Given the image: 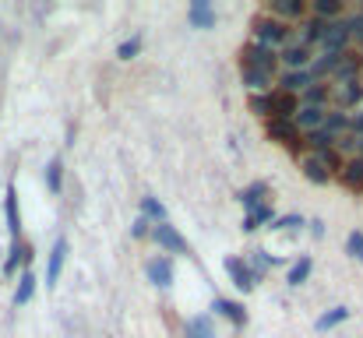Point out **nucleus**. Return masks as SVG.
I'll list each match as a JSON object with an SVG mask.
<instances>
[{
	"label": "nucleus",
	"instance_id": "f257e3e1",
	"mask_svg": "<svg viewBox=\"0 0 363 338\" xmlns=\"http://www.w3.org/2000/svg\"><path fill=\"white\" fill-rule=\"evenodd\" d=\"M254 43L272 46V50H286V46L293 43V25L275 21V18H268V14H257V18H254Z\"/></svg>",
	"mask_w": 363,
	"mask_h": 338
},
{
	"label": "nucleus",
	"instance_id": "f03ea898",
	"mask_svg": "<svg viewBox=\"0 0 363 338\" xmlns=\"http://www.w3.org/2000/svg\"><path fill=\"white\" fill-rule=\"evenodd\" d=\"M240 67H254V71H264V74H279V50L272 46H261V43H247L240 50Z\"/></svg>",
	"mask_w": 363,
	"mask_h": 338
},
{
	"label": "nucleus",
	"instance_id": "7ed1b4c3",
	"mask_svg": "<svg viewBox=\"0 0 363 338\" xmlns=\"http://www.w3.org/2000/svg\"><path fill=\"white\" fill-rule=\"evenodd\" d=\"M264 134H268V141L289 148L293 155H303V134L296 130L293 120H264Z\"/></svg>",
	"mask_w": 363,
	"mask_h": 338
},
{
	"label": "nucleus",
	"instance_id": "20e7f679",
	"mask_svg": "<svg viewBox=\"0 0 363 338\" xmlns=\"http://www.w3.org/2000/svg\"><path fill=\"white\" fill-rule=\"evenodd\" d=\"M148 236L159 243V250H162V254H191L187 240L177 232V225H169V219H166V222H155L152 229H148Z\"/></svg>",
	"mask_w": 363,
	"mask_h": 338
},
{
	"label": "nucleus",
	"instance_id": "39448f33",
	"mask_svg": "<svg viewBox=\"0 0 363 338\" xmlns=\"http://www.w3.org/2000/svg\"><path fill=\"white\" fill-rule=\"evenodd\" d=\"M261 14L293 25V21H303V18H307V4H303V0H268V4L261 7Z\"/></svg>",
	"mask_w": 363,
	"mask_h": 338
},
{
	"label": "nucleus",
	"instance_id": "423d86ee",
	"mask_svg": "<svg viewBox=\"0 0 363 338\" xmlns=\"http://www.w3.org/2000/svg\"><path fill=\"white\" fill-rule=\"evenodd\" d=\"M311 85H314L311 71H282V74H275V92H286V96H303Z\"/></svg>",
	"mask_w": 363,
	"mask_h": 338
},
{
	"label": "nucleus",
	"instance_id": "0eeeda50",
	"mask_svg": "<svg viewBox=\"0 0 363 338\" xmlns=\"http://www.w3.org/2000/svg\"><path fill=\"white\" fill-rule=\"evenodd\" d=\"M363 71V57L357 50H346L342 57H339V64H335V71H332V81L335 85H346V81H357Z\"/></svg>",
	"mask_w": 363,
	"mask_h": 338
},
{
	"label": "nucleus",
	"instance_id": "6e6552de",
	"mask_svg": "<svg viewBox=\"0 0 363 338\" xmlns=\"http://www.w3.org/2000/svg\"><path fill=\"white\" fill-rule=\"evenodd\" d=\"M346 50H350V32H346L342 18L339 21H328L325 25V35H321V53H346Z\"/></svg>",
	"mask_w": 363,
	"mask_h": 338
},
{
	"label": "nucleus",
	"instance_id": "1a4fd4ad",
	"mask_svg": "<svg viewBox=\"0 0 363 338\" xmlns=\"http://www.w3.org/2000/svg\"><path fill=\"white\" fill-rule=\"evenodd\" d=\"M332 103H335V110L346 113L353 110L357 103H363V81H346V85H332Z\"/></svg>",
	"mask_w": 363,
	"mask_h": 338
},
{
	"label": "nucleus",
	"instance_id": "9d476101",
	"mask_svg": "<svg viewBox=\"0 0 363 338\" xmlns=\"http://www.w3.org/2000/svg\"><path fill=\"white\" fill-rule=\"evenodd\" d=\"M67 264V240L57 236V243L50 247V261H46V289H53L60 282V271Z\"/></svg>",
	"mask_w": 363,
	"mask_h": 338
},
{
	"label": "nucleus",
	"instance_id": "9b49d317",
	"mask_svg": "<svg viewBox=\"0 0 363 338\" xmlns=\"http://www.w3.org/2000/svg\"><path fill=\"white\" fill-rule=\"evenodd\" d=\"M145 275H148V282L152 286H159V289H169L173 286V261L166 257V254H159V257H152L148 264H145Z\"/></svg>",
	"mask_w": 363,
	"mask_h": 338
},
{
	"label": "nucleus",
	"instance_id": "f8f14e48",
	"mask_svg": "<svg viewBox=\"0 0 363 338\" xmlns=\"http://www.w3.org/2000/svg\"><path fill=\"white\" fill-rule=\"evenodd\" d=\"M279 64H286V71H307L311 67V50L300 43H289L286 50H279Z\"/></svg>",
	"mask_w": 363,
	"mask_h": 338
},
{
	"label": "nucleus",
	"instance_id": "ddd939ff",
	"mask_svg": "<svg viewBox=\"0 0 363 338\" xmlns=\"http://www.w3.org/2000/svg\"><path fill=\"white\" fill-rule=\"evenodd\" d=\"M226 275H230V282H233V286H237L240 293H250V289L257 286L243 257H226Z\"/></svg>",
	"mask_w": 363,
	"mask_h": 338
},
{
	"label": "nucleus",
	"instance_id": "4468645a",
	"mask_svg": "<svg viewBox=\"0 0 363 338\" xmlns=\"http://www.w3.org/2000/svg\"><path fill=\"white\" fill-rule=\"evenodd\" d=\"M212 310H216L219 317H226L233 328H243V325H247V310H243V303H237V300L216 296V300H212Z\"/></svg>",
	"mask_w": 363,
	"mask_h": 338
},
{
	"label": "nucleus",
	"instance_id": "2eb2a0df",
	"mask_svg": "<svg viewBox=\"0 0 363 338\" xmlns=\"http://www.w3.org/2000/svg\"><path fill=\"white\" fill-rule=\"evenodd\" d=\"M300 110V96H286L272 89V120H293Z\"/></svg>",
	"mask_w": 363,
	"mask_h": 338
},
{
	"label": "nucleus",
	"instance_id": "dca6fc26",
	"mask_svg": "<svg viewBox=\"0 0 363 338\" xmlns=\"http://www.w3.org/2000/svg\"><path fill=\"white\" fill-rule=\"evenodd\" d=\"M187 21H191V28H212L216 25V7L208 0H194L187 7Z\"/></svg>",
	"mask_w": 363,
	"mask_h": 338
},
{
	"label": "nucleus",
	"instance_id": "f3484780",
	"mask_svg": "<svg viewBox=\"0 0 363 338\" xmlns=\"http://www.w3.org/2000/svg\"><path fill=\"white\" fill-rule=\"evenodd\" d=\"M339 180H342V187H346V191H363V159L360 155H350V159H346V166H342Z\"/></svg>",
	"mask_w": 363,
	"mask_h": 338
},
{
	"label": "nucleus",
	"instance_id": "a211bd4d",
	"mask_svg": "<svg viewBox=\"0 0 363 338\" xmlns=\"http://www.w3.org/2000/svg\"><path fill=\"white\" fill-rule=\"evenodd\" d=\"M311 18H318V21H339V18H346V4L342 0H314L311 4Z\"/></svg>",
	"mask_w": 363,
	"mask_h": 338
},
{
	"label": "nucleus",
	"instance_id": "6ab92c4d",
	"mask_svg": "<svg viewBox=\"0 0 363 338\" xmlns=\"http://www.w3.org/2000/svg\"><path fill=\"white\" fill-rule=\"evenodd\" d=\"M328 103H332V85H328V81H318V85H311V89L300 96V106L328 110Z\"/></svg>",
	"mask_w": 363,
	"mask_h": 338
},
{
	"label": "nucleus",
	"instance_id": "aec40b11",
	"mask_svg": "<svg viewBox=\"0 0 363 338\" xmlns=\"http://www.w3.org/2000/svg\"><path fill=\"white\" fill-rule=\"evenodd\" d=\"M240 78H243V85L250 89V96L272 92V85H275V78H272V74H264V71H254V67H240Z\"/></svg>",
	"mask_w": 363,
	"mask_h": 338
},
{
	"label": "nucleus",
	"instance_id": "412c9836",
	"mask_svg": "<svg viewBox=\"0 0 363 338\" xmlns=\"http://www.w3.org/2000/svg\"><path fill=\"white\" fill-rule=\"evenodd\" d=\"M300 169H303V176H307L311 184H318V187L332 184V176H328V169L321 166V159H318V155H300Z\"/></svg>",
	"mask_w": 363,
	"mask_h": 338
},
{
	"label": "nucleus",
	"instance_id": "4be33fe9",
	"mask_svg": "<svg viewBox=\"0 0 363 338\" xmlns=\"http://www.w3.org/2000/svg\"><path fill=\"white\" fill-rule=\"evenodd\" d=\"M243 261H247V268H250V275H254V282H261V278H264V271L279 264V261H275L272 254H264L261 247H254V250H250V254H247Z\"/></svg>",
	"mask_w": 363,
	"mask_h": 338
},
{
	"label": "nucleus",
	"instance_id": "5701e85b",
	"mask_svg": "<svg viewBox=\"0 0 363 338\" xmlns=\"http://www.w3.org/2000/svg\"><path fill=\"white\" fill-rule=\"evenodd\" d=\"M275 219V208H272V201H264V205H257V208H250L247 215H243V232H254V229H261V225H268Z\"/></svg>",
	"mask_w": 363,
	"mask_h": 338
},
{
	"label": "nucleus",
	"instance_id": "b1692460",
	"mask_svg": "<svg viewBox=\"0 0 363 338\" xmlns=\"http://www.w3.org/2000/svg\"><path fill=\"white\" fill-rule=\"evenodd\" d=\"M321 130L332 134L335 141L342 134H350V113H339V110H325V120H321Z\"/></svg>",
	"mask_w": 363,
	"mask_h": 338
},
{
	"label": "nucleus",
	"instance_id": "393cba45",
	"mask_svg": "<svg viewBox=\"0 0 363 338\" xmlns=\"http://www.w3.org/2000/svg\"><path fill=\"white\" fill-rule=\"evenodd\" d=\"M268 194H272V187H268L264 180H254L250 187H243V191H240V205L250 212V208L264 205V201H268Z\"/></svg>",
	"mask_w": 363,
	"mask_h": 338
},
{
	"label": "nucleus",
	"instance_id": "a878e982",
	"mask_svg": "<svg viewBox=\"0 0 363 338\" xmlns=\"http://www.w3.org/2000/svg\"><path fill=\"white\" fill-rule=\"evenodd\" d=\"M4 212H7V229H11V243H14V240H21V215H18V194H14V187H7Z\"/></svg>",
	"mask_w": 363,
	"mask_h": 338
},
{
	"label": "nucleus",
	"instance_id": "bb28decb",
	"mask_svg": "<svg viewBox=\"0 0 363 338\" xmlns=\"http://www.w3.org/2000/svg\"><path fill=\"white\" fill-rule=\"evenodd\" d=\"M339 57H342V53H321L318 60H311V67H307V71H311L314 85H318V81H325V78H332V71H335Z\"/></svg>",
	"mask_w": 363,
	"mask_h": 338
},
{
	"label": "nucleus",
	"instance_id": "cd10ccee",
	"mask_svg": "<svg viewBox=\"0 0 363 338\" xmlns=\"http://www.w3.org/2000/svg\"><path fill=\"white\" fill-rule=\"evenodd\" d=\"M321 120H325V110H314V106H300L296 116H293V123H296V130H300V134L318 130V127H321Z\"/></svg>",
	"mask_w": 363,
	"mask_h": 338
},
{
	"label": "nucleus",
	"instance_id": "c85d7f7f",
	"mask_svg": "<svg viewBox=\"0 0 363 338\" xmlns=\"http://www.w3.org/2000/svg\"><path fill=\"white\" fill-rule=\"evenodd\" d=\"M325 25H328V21H318V18H311V14H307V18L300 21V28H303V32H300V46H307V50H311L314 43H321Z\"/></svg>",
	"mask_w": 363,
	"mask_h": 338
},
{
	"label": "nucleus",
	"instance_id": "c756f323",
	"mask_svg": "<svg viewBox=\"0 0 363 338\" xmlns=\"http://www.w3.org/2000/svg\"><path fill=\"white\" fill-rule=\"evenodd\" d=\"M311 271H314V261L303 254V257H300V261L289 268V275H286V286H289V289H300V286L311 278Z\"/></svg>",
	"mask_w": 363,
	"mask_h": 338
},
{
	"label": "nucleus",
	"instance_id": "7c9ffc66",
	"mask_svg": "<svg viewBox=\"0 0 363 338\" xmlns=\"http://www.w3.org/2000/svg\"><path fill=\"white\" fill-rule=\"evenodd\" d=\"M350 321V307H332L328 314H321L318 321H314V328L318 332H332V328H339V325H346Z\"/></svg>",
	"mask_w": 363,
	"mask_h": 338
},
{
	"label": "nucleus",
	"instance_id": "2f4dec72",
	"mask_svg": "<svg viewBox=\"0 0 363 338\" xmlns=\"http://www.w3.org/2000/svg\"><path fill=\"white\" fill-rule=\"evenodd\" d=\"M32 296H35V275L25 268L21 278H18V289H14V307H25Z\"/></svg>",
	"mask_w": 363,
	"mask_h": 338
},
{
	"label": "nucleus",
	"instance_id": "473e14b6",
	"mask_svg": "<svg viewBox=\"0 0 363 338\" xmlns=\"http://www.w3.org/2000/svg\"><path fill=\"white\" fill-rule=\"evenodd\" d=\"M184 338H216V328H212V321L201 314V317H191V321L184 325Z\"/></svg>",
	"mask_w": 363,
	"mask_h": 338
},
{
	"label": "nucleus",
	"instance_id": "72a5a7b5",
	"mask_svg": "<svg viewBox=\"0 0 363 338\" xmlns=\"http://www.w3.org/2000/svg\"><path fill=\"white\" fill-rule=\"evenodd\" d=\"M141 219H148V222H166V208H162V201L159 198H141Z\"/></svg>",
	"mask_w": 363,
	"mask_h": 338
},
{
	"label": "nucleus",
	"instance_id": "f704fd0d",
	"mask_svg": "<svg viewBox=\"0 0 363 338\" xmlns=\"http://www.w3.org/2000/svg\"><path fill=\"white\" fill-rule=\"evenodd\" d=\"M46 187H50V194H60L64 191V162L60 159H50V166H46Z\"/></svg>",
	"mask_w": 363,
	"mask_h": 338
},
{
	"label": "nucleus",
	"instance_id": "c9c22d12",
	"mask_svg": "<svg viewBox=\"0 0 363 338\" xmlns=\"http://www.w3.org/2000/svg\"><path fill=\"white\" fill-rule=\"evenodd\" d=\"M250 113L261 116V120H272V92H261V96H250Z\"/></svg>",
	"mask_w": 363,
	"mask_h": 338
},
{
	"label": "nucleus",
	"instance_id": "e433bc0d",
	"mask_svg": "<svg viewBox=\"0 0 363 338\" xmlns=\"http://www.w3.org/2000/svg\"><path fill=\"white\" fill-rule=\"evenodd\" d=\"M346 254H350L353 261H363V229H353V232L346 236Z\"/></svg>",
	"mask_w": 363,
	"mask_h": 338
},
{
	"label": "nucleus",
	"instance_id": "4c0bfd02",
	"mask_svg": "<svg viewBox=\"0 0 363 338\" xmlns=\"http://www.w3.org/2000/svg\"><path fill=\"white\" fill-rule=\"evenodd\" d=\"M141 53V35H130V39H123L121 46H117V57L121 60H134Z\"/></svg>",
	"mask_w": 363,
	"mask_h": 338
},
{
	"label": "nucleus",
	"instance_id": "58836bf2",
	"mask_svg": "<svg viewBox=\"0 0 363 338\" xmlns=\"http://www.w3.org/2000/svg\"><path fill=\"white\" fill-rule=\"evenodd\" d=\"M268 229H303V215H282V219H272L268 222Z\"/></svg>",
	"mask_w": 363,
	"mask_h": 338
},
{
	"label": "nucleus",
	"instance_id": "ea45409f",
	"mask_svg": "<svg viewBox=\"0 0 363 338\" xmlns=\"http://www.w3.org/2000/svg\"><path fill=\"white\" fill-rule=\"evenodd\" d=\"M335 152H339L342 159H346V155H353V152H357V137H353V134H342V137L335 141Z\"/></svg>",
	"mask_w": 363,
	"mask_h": 338
},
{
	"label": "nucleus",
	"instance_id": "a19ab883",
	"mask_svg": "<svg viewBox=\"0 0 363 338\" xmlns=\"http://www.w3.org/2000/svg\"><path fill=\"white\" fill-rule=\"evenodd\" d=\"M148 229H152V222L138 215V219H134V225H130V236H134V240H145V236H148Z\"/></svg>",
	"mask_w": 363,
	"mask_h": 338
},
{
	"label": "nucleus",
	"instance_id": "79ce46f5",
	"mask_svg": "<svg viewBox=\"0 0 363 338\" xmlns=\"http://www.w3.org/2000/svg\"><path fill=\"white\" fill-rule=\"evenodd\" d=\"M350 134L353 137H363V110L357 116H350Z\"/></svg>",
	"mask_w": 363,
	"mask_h": 338
},
{
	"label": "nucleus",
	"instance_id": "37998d69",
	"mask_svg": "<svg viewBox=\"0 0 363 338\" xmlns=\"http://www.w3.org/2000/svg\"><path fill=\"white\" fill-rule=\"evenodd\" d=\"M357 155L363 159V137H357Z\"/></svg>",
	"mask_w": 363,
	"mask_h": 338
},
{
	"label": "nucleus",
	"instance_id": "c03bdc74",
	"mask_svg": "<svg viewBox=\"0 0 363 338\" xmlns=\"http://www.w3.org/2000/svg\"><path fill=\"white\" fill-rule=\"evenodd\" d=\"M353 39H357V46H360V50H363V32H357V35H353Z\"/></svg>",
	"mask_w": 363,
	"mask_h": 338
},
{
	"label": "nucleus",
	"instance_id": "a18cd8bd",
	"mask_svg": "<svg viewBox=\"0 0 363 338\" xmlns=\"http://www.w3.org/2000/svg\"><path fill=\"white\" fill-rule=\"evenodd\" d=\"M360 14H363V4H360Z\"/></svg>",
	"mask_w": 363,
	"mask_h": 338
}]
</instances>
